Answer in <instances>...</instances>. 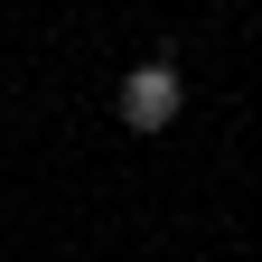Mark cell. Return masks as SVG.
Segmentation results:
<instances>
[{
    "label": "cell",
    "instance_id": "1",
    "mask_svg": "<svg viewBox=\"0 0 262 262\" xmlns=\"http://www.w3.org/2000/svg\"><path fill=\"white\" fill-rule=\"evenodd\" d=\"M178 103H187V75H178V56H169V47L141 56V66L122 75V122H131V131H169Z\"/></svg>",
    "mask_w": 262,
    "mask_h": 262
}]
</instances>
